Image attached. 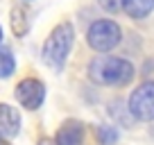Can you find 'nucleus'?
Wrapping results in <instances>:
<instances>
[{
  "instance_id": "20e7f679",
  "label": "nucleus",
  "mask_w": 154,
  "mask_h": 145,
  "mask_svg": "<svg viewBox=\"0 0 154 145\" xmlns=\"http://www.w3.org/2000/svg\"><path fill=\"white\" fill-rule=\"evenodd\" d=\"M129 113L140 122L154 120V82H143L129 95Z\"/></svg>"
},
{
  "instance_id": "9d476101",
  "label": "nucleus",
  "mask_w": 154,
  "mask_h": 145,
  "mask_svg": "<svg viewBox=\"0 0 154 145\" xmlns=\"http://www.w3.org/2000/svg\"><path fill=\"white\" fill-rule=\"evenodd\" d=\"M14 68H16V57H14V52H11V50H7V48H0V79L9 77L11 72H14Z\"/></svg>"
},
{
  "instance_id": "0eeeda50",
  "label": "nucleus",
  "mask_w": 154,
  "mask_h": 145,
  "mask_svg": "<svg viewBox=\"0 0 154 145\" xmlns=\"http://www.w3.org/2000/svg\"><path fill=\"white\" fill-rule=\"evenodd\" d=\"M54 143L57 145H82L84 143V122L75 120H66L61 127H59L57 136H54Z\"/></svg>"
},
{
  "instance_id": "1a4fd4ad",
  "label": "nucleus",
  "mask_w": 154,
  "mask_h": 145,
  "mask_svg": "<svg viewBox=\"0 0 154 145\" xmlns=\"http://www.w3.org/2000/svg\"><path fill=\"white\" fill-rule=\"evenodd\" d=\"M122 9L129 14V18L143 20L154 11V0H122Z\"/></svg>"
},
{
  "instance_id": "6e6552de",
  "label": "nucleus",
  "mask_w": 154,
  "mask_h": 145,
  "mask_svg": "<svg viewBox=\"0 0 154 145\" xmlns=\"http://www.w3.org/2000/svg\"><path fill=\"white\" fill-rule=\"evenodd\" d=\"M9 23H11V32L18 36V39H23L25 34L29 32V9L25 5H14L9 11Z\"/></svg>"
},
{
  "instance_id": "9b49d317",
  "label": "nucleus",
  "mask_w": 154,
  "mask_h": 145,
  "mask_svg": "<svg viewBox=\"0 0 154 145\" xmlns=\"http://www.w3.org/2000/svg\"><path fill=\"white\" fill-rule=\"evenodd\" d=\"M95 134H97V140L102 145H116V140H118V129L109 127V125H100L95 129Z\"/></svg>"
},
{
  "instance_id": "f03ea898",
  "label": "nucleus",
  "mask_w": 154,
  "mask_h": 145,
  "mask_svg": "<svg viewBox=\"0 0 154 145\" xmlns=\"http://www.w3.org/2000/svg\"><path fill=\"white\" fill-rule=\"evenodd\" d=\"M72 43H75V27H72V23L63 20V23L54 25L43 43V61L50 68H54V70H61L70 50H72Z\"/></svg>"
},
{
  "instance_id": "39448f33",
  "label": "nucleus",
  "mask_w": 154,
  "mask_h": 145,
  "mask_svg": "<svg viewBox=\"0 0 154 145\" xmlns=\"http://www.w3.org/2000/svg\"><path fill=\"white\" fill-rule=\"evenodd\" d=\"M14 95H16V100H18L20 106L29 109V111H36L45 100V86H43V82L36 79V77H25V79H20V82L16 84Z\"/></svg>"
},
{
  "instance_id": "f8f14e48",
  "label": "nucleus",
  "mask_w": 154,
  "mask_h": 145,
  "mask_svg": "<svg viewBox=\"0 0 154 145\" xmlns=\"http://www.w3.org/2000/svg\"><path fill=\"white\" fill-rule=\"evenodd\" d=\"M97 5L104 11H111V14H113V11H118L122 7V0H97Z\"/></svg>"
},
{
  "instance_id": "f257e3e1",
  "label": "nucleus",
  "mask_w": 154,
  "mask_h": 145,
  "mask_svg": "<svg viewBox=\"0 0 154 145\" xmlns=\"http://www.w3.org/2000/svg\"><path fill=\"white\" fill-rule=\"evenodd\" d=\"M136 70L129 59L100 54L88 63V77L100 86H125L134 79Z\"/></svg>"
},
{
  "instance_id": "7ed1b4c3",
  "label": "nucleus",
  "mask_w": 154,
  "mask_h": 145,
  "mask_svg": "<svg viewBox=\"0 0 154 145\" xmlns=\"http://www.w3.org/2000/svg\"><path fill=\"white\" fill-rule=\"evenodd\" d=\"M86 41L95 52H111V50L122 41V29L116 20L102 18V20H95V23L88 27Z\"/></svg>"
},
{
  "instance_id": "4468645a",
  "label": "nucleus",
  "mask_w": 154,
  "mask_h": 145,
  "mask_svg": "<svg viewBox=\"0 0 154 145\" xmlns=\"http://www.w3.org/2000/svg\"><path fill=\"white\" fill-rule=\"evenodd\" d=\"M0 43H2V27H0Z\"/></svg>"
},
{
  "instance_id": "ddd939ff",
  "label": "nucleus",
  "mask_w": 154,
  "mask_h": 145,
  "mask_svg": "<svg viewBox=\"0 0 154 145\" xmlns=\"http://www.w3.org/2000/svg\"><path fill=\"white\" fill-rule=\"evenodd\" d=\"M38 145H57V143H54L52 138H41V140H38Z\"/></svg>"
},
{
  "instance_id": "423d86ee",
  "label": "nucleus",
  "mask_w": 154,
  "mask_h": 145,
  "mask_svg": "<svg viewBox=\"0 0 154 145\" xmlns=\"http://www.w3.org/2000/svg\"><path fill=\"white\" fill-rule=\"evenodd\" d=\"M20 131V113L11 104L0 102V138H14Z\"/></svg>"
}]
</instances>
